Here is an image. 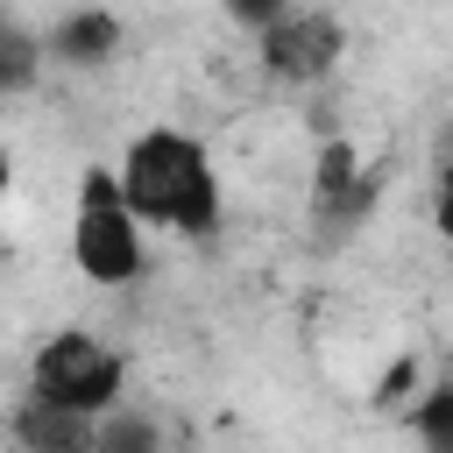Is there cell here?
<instances>
[{"label": "cell", "mask_w": 453, "mask_h": 453, "mask_svg": "<svg viewBox=\"0 0 453 453\" xmlns=\"http://www.w3.org/2000/svg\"><path fill=\"white\" fill-rule=\"evenodd\" d=\"M71 262H78V276H92V283H106V290L134 283L142 262H149V248H142V212L127 205L120 177L99 170V163L78 177V205H71Z\"/></svg>", "instance_id": "2"}, {"label": "cell", "mask_w": 453, "mask_h": 453, "mask_svg": "<svg viewBox=\"0 0 453 453\" xmlns=\"http://www.w3.org/2000/svg\"><path fill=\"white\" fill-rule=\"evenodd\" d=\"M14 439L35 446V453H71V446H99V418H78V411H64V403L28 396V403L14 411Z\"/></svg>", "instance_id": "7"}, {"label": "cell", "mask_w": 453, "mask_h": 453, "mask_svg": "<svg viewBox=\"0 0 453 453\" xmlns=\"http://www.w3.org/2000/svg\"><path fill=\"white\" fill-rule=\"evenodd\" d=\"M432 226L453 241V163H439V198H432Z\"/></svg>", "instance_id": "11"}, {"label": "cell", "mask_w": 453, "mask_h": 453, "mask_svg": "<svg viewBox=\"0 0 453 453\" xmlns=\"http://www.w3.org/2000/svg\"><path fill=\"white\" fill-rule=\"evenodd\" d=\"M42 57L64 64V71H99L120 57V14L113 7H71L57 14V28L42 35Z\"/></svg>", "instance_id": "6"}, {"label": "cell", "mask_w": 453, "mask_h": 453, "mask_svg": "<svg viewBox=\"0 0 453 453\" xmlns=\"http://www.w3.org/2000/svg\"><path fill=\"white\" fill-rule=\"evenodd\" d=\"M255 50H262V71H269L276 85H319V78L340 71L347 28H340V14H326V7H283L269 28H255Z\"/></svg>", "instance_id": "4"}, {"label": "cell", "mask_w": 453, "mask_h": 453, "mask_svg": "<svg viewBox=\"0 0 453 453\" xmlns=\"http://www.w3.org/2000/svg\"><path fill=\"white\" fill-rule=\"evenodd\" d=\"M7 184H14V156L0 149V198H7Z\"/></svg>", "instance_id": "12"}, {"label": "cell", "mask_w": 453, "mask_h": 453, "mask_svg": "<svg viewBox=\"0 0 453 453\" xmlns=\"http://www.w3.org/2000/svg\"><path fill=\"white\" fill-rule=\"evenodd\" d=\"M283 7H290V0H226V14H234L241 28H269Z\"/></svg>", "instance_id": "10"}, {"label": "cell", "mask_w": 453, "mask_h": 453, "mask_svg": "<svg viewBox=\"0 0 453 453\" xmlns=\"http://www.w3.org/2000/svg\"><path fill=\"white\" fill-rule=\"evenodd\" d=\"M439 163H453V127H446V142H439Z\"/></svg>", "instance_id": "13"}, {"label": "cell", "mask_w": 453, "mask_h": 453, "mask_svg": "<svg viewBox=\"0 0 453 453\" xmlns=\"http://www.w3.org/2000/svg\"><path fill=\"white\" fill-rule=\"evenodd\" d=\"M411 425H418V439H425V446L453 453V382H439V389L418 403V418H411Z\"/></svg>", "instance_id": "9"}, {"label": "cell", "mask_w": 453, "mask_h": 453, "mask_svg": "<svg viewBox=\"0 0 453 453\" xmlns=\"http://www.w3.org/2000/svg\"><path fill=\"white\" fill-rule=\"evenodd\" d=\"M375 205V177L361 170L354 142H326L319 149V170H311V219L326 234H354V219Z\"/></svg>", "instance_id": "5"}, {"label": "cell", "mask_w": 453, "mask_h": 453, "mask_svg": "<svg viewBox=\"0 0 453 453\" xmlns=\"http://www.w3.org/2000/svg\"><path fill=\"white\" fill-rule=\"evenodd\" d=\"M42 35H28L7 7H0V99H14V92H28L35 78H42Z\"/></svg>", "instance_id": "8"}, {"label": "cell", "mask_w": 453, "mask_h": 453, "mask_svg": "<svg viewBox=\"0 0 453 453\" xmlns=\"http://www.w3.org/2000/svg\"><path fill=\"white\" fill-rule=\"evenodd\" d=\"M120 191L127 205L142 212V226H163V234H184V241H205L219 226V170H212V149L184 127H142L127 149H120Z\"/></svg>", "instance_id": "1"}, {"label": "cell", "mask_w": 453, "mask_h": 453, "mask_svg": "<svg viewBox=\"0 0 453 453\" xmlns=\"http://www.w3.org/2000/svg\"><path fill=\"white\" fill-rule=\"evenodd\" d=\"M120 382H127L120 354H113L99 333H85V326H64V333H50V340L28 354V396L64 403V411H78V418H106V411L120 403Z\"/></svg>", "instance_id": "3"}]
</instances>
